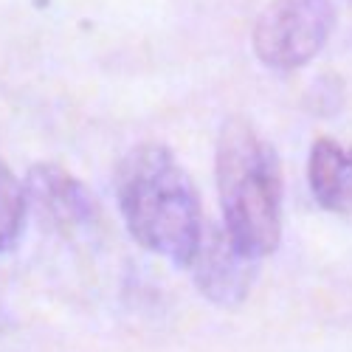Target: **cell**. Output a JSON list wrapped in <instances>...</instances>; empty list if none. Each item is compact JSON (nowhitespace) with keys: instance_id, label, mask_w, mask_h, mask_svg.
<instances>
[{"instance_id":"obj_1","label":"cell","mask_w":352,"mask_h":352,"mask_svg":"<svg viewBox=\"0 0 352 352\" xmlns=\"http://www.w3.org/2000/svg\"><path fill=\"white\" fill-rule=\"evenodd\" d=\"M116 197L138 245L175 265H192L203 243L200 197L164 144H138L119 161Z\"/></svg>"},{"instance_id":"obj_2","label":"cell","mask_w":352,"mask_h":352,"mask_svg":"<svg viewBox=\"0 0 352 352\" xmlns=\"http://www.w3.org/2000/svg\"><path fill=\"white\" fill-rule=\"evenodd\" d=\"M217 189L223 228L245 256L259 259L282 240V166L251 122L228 119L217 138Z\"/></svg>"},{"instance_id":"obj_3","label":"cell","mask_w":352,"mask_h":352,"mask_svg":"<svg viewBox=\"0 0 352 352\" xmlns=\"http://www.w3.org/2000/svg\"><path fill=\"white\" fill-rule=\"evenodd\" d=\"M333 25V0H271L254 25V54L271 71H296L324 48Z\"/></svg>"},{"instance_id":"obj_4","label":"cell","mask_w":352,"mask_h":352,"mask_svg":"<svg viewBox=\"0 0 352 352\" xmlns=\"http://www.w3.org/2000/svg\"><path fill=\"white\" fill-rule=\"evenodd\" d=\"M254 262L256 259L245 256L231 243L226 228L223 231L206 228L203 231V243L192 259L195 285L209 302L234 307L248 296V290L254 285V276H256Z\"/></svg>"},{"instance_id":"obj_5","label":"cell","mask_w":352,"mask_h":352,"mask_svg":"<svg viewBox=\"0 0 352 352\" xmlns=\"http://www.w3.org/2000/svg\"><path fill=\"white\" fill-rule=\"evenodd\" d=\"M25 192L54 226L87 228L99 220V203L94 192L56 164H37L28 172Z\"/></svg>"},{"instance_id":"obj_6","label":"cell","mask_w":352,"mask_h":352,"mask_svg":"<svg viewBox=\"0 0 352 352\" xmlns=\"http://www.w3.org/2000/svg\"><path fill=\"white\" fill-rule=\"evenodd\" d=\"M307 181L321 209L344 212L352 206V153L330 138H318L310 150Z\"/></svg>"},{"instance_id":"obj_7","label":"cell","mask_w":352,"mask_h":352,"mask_svg":"<svg viewBox=\"0 0 352 352\" xmlns=\"http://www.w3.org/2000/svg\"><path fill=\"white\" fill-rule=\"evenodd\" d=\"M25 209H28V192L14 178L9 164L0 158V251H9L17 243L25 223Z\"/></svg>"}]
</instances>
